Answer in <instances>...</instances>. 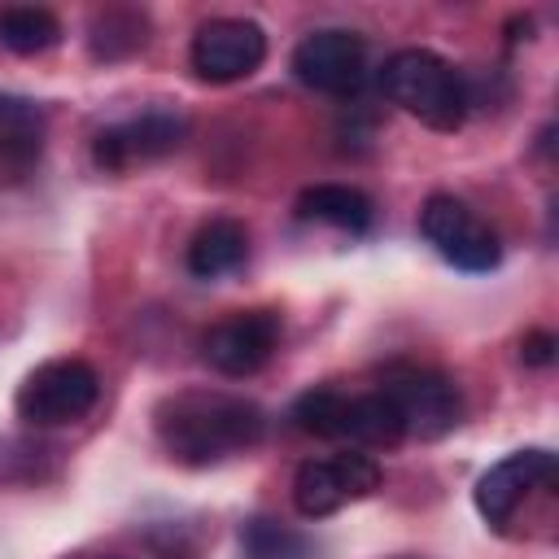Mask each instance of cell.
<instances>
[{
	"label": "cell",
	"mask_w": 559,
	"mask_h": 559,
	"mask_svg": "<svg viewBox=\"0 0 559 559\" xmlns=\"http://www.w3.org/2000/svg\"><path fill=\"white\" fill-rule=\"evenodd\" d=\"M293 74L323 96H354L367 83V39L341 26L310 31L293 48Z\"/></svg>",
	"instance_id": "obj_8"
},
{
	"label": "cell",
	"mask_w": 559,
	"mask_h": 559,
	"mask_svg": "<svg viewBox=\"0 0 559 559\" xmlns=\"http://www.w3.org/2000/svg\"><path fill=\"white\" fill-rule=\"evenodd\" d=\"M96 397H100V376L83 358H52L22 380L13 406L26 424L57 428L83 419L96 406Z\"/></svg>",
	"instance_id": "obj_4"
},
{
	"label": "cell",
	"mask_w": 559,
	"mask_h": 559,
	"mask_svg": "<svg viewBox=\"0 0 559 559\" xmlns=\"http://www.w3.org/2000/svg\"><path fill=\"white\" fill-rule=\"evenodd\" d=\"M188 61L205 83H236L249 79L266 61V31L249 17H210L197 26Z\"/></svg>",
	"instance_id": "obj_7"
},
{
	"label": "cell",
	"mask_w": 559,
	"mask_h": 559,
	"mask_svg": "<svg viewBox=\"0 0 559 559\" xmlns=\"http://www.w3.org/2000/svg\"><path fill=\"white\" fill-rule=\"evenodd\" d=\"M157 437L170 459L188 467L223 463L240 450H253L266 437V411L240 393L223 389H183L157 406Z\"/></svg>",
	"instance_id": "obj_1"
},
{
	"label": "cell",
	"mask_w": 559,
	"mask_h": 559,
	"mask_svg": "<svg viewBox=\"0 0 559 559\" xmlns=\"http://www.w3.org/2000/svg\"><path fill=\"white\" fill-rule=\"evenodd\" d=\"M559 476V463L550 450H515L507 459H498L480 480H476V511L502 528L520 507L524 498L533 493H546Z\"/></svg>",
	"instance_id": "obj_9"
},
{
	"label": "cell",
	"mask_w": 559,
	"mask_h": 559,
	"mask_svg": "<svg viewBox=\"0 0 559 559\" xmlns=\"http://www.w3.org/2000/svg\"><path fill=\"white\" fill-rule=\"evenodd\" d=\"M380 393L389 397V406L397 411L402 437H419V441H437L445 437L459 419H463V393L450 376L432 371V367H393L380 384Z\"/></svg>",
	"instance_id": "obj_3"
},
{
	"label": "cell",
	"mask_w": 559,
	"mask_h": 559,
	"mask_svg": "<svg viewBox=\"0 0 559 559\" xmlns=\"http://www.w3.org/2000/svg\"><path fill=\"white\" fill-rule=\"evenodd\" d=\"M380 87L397 109H406L411 118H419L432 131H459L472 109L467 79L445 57H437L428 48L393 52L380 70Z\"/></svg>",
	"instance_id": "obj_2"
},
{
	"label": "cell",
	"mask_w": 559,
	"mask_h": 559,
	"mask_svg": "<svg viewBox=\"0 0 559 559\" xmlns=\"http://www.w3.org/2000/svg\"><path fill=\"white\" fill-rule=\"evenodd\" d=\"M419 231L450 266H459L467 275H485L502 262V245H498L493 227L459 197H445V192L428 197L419 210Z\"/></svg>",
	"instance_id": "obj_5"
},
{
	"label": "cell",
	"mask_w": 559,
	"mask_h": 559,
	"mask_svg": "<svg viewBox=\"0 0 559 559\" xmlns=\"http://www.w3.org/2000/svg\"><path fill=\"white\" fill-rule=\"evenodd\" d=\"M245 253H249V231L236 218H210L188 240V271L197 280H218V275L236 271L245 262Z\"/></svg>",
	"instance_id": "obj_12"
},
{
	"label": "cell",
	"mask_w": 559,
	"mask_h": 559,
	"mask_svg": "<svg viewBox=\"0 0 559 559\" xmlns=\"http://www.w3.org/2000/svg\"><path fill=\"white\" fill-rule=\"evenodd\" d=\"M555 349H559V341H555L550 332H528V336L520 341V358H524L528 367H546V362H555Z\"/></svg>",
	"instance_id": "obj_20"
},
{
	"label": "cell",
	"mask_w": 559,
	"mask_h": 559,
	"mask_svg": "<svg viewBox=\"0 0 559 559\" xmlns=\"http://www.w3.org/2000/svg\"><path fill=\"white\" fill-rule=\"evenodd\" d=\"M275 345H280V314L275 310H245V314H231V319L214 323L201 341V354L214 371H223L231 380H245L258 367H266Z\"/></svg>",
	"instance_id": "obj_10"
},
{
	"label": "cell",
	"mask_w": 559,
	"mask_h": 559,
	"mask_svg": "<svg viewBox=\"0 0 559 559\" xmlns=\"http://www.w3.org/2000/svg\"><path fill=\"white\" fill-rule=\"evenodd\" d=\"M297 214L314 218V223H328L336 231L362 236L371 227V197L349 188V183H314L297 197Z\"/></svg>",
	"instance_id": "obj_14"
},
{
	"label": "cell",
	"mask_w": 559,
	"mask_h": 559,
	"mask_svg": "<svg viewBox=\"0 0 559 559\" xmlns=\"http://www.w3.org/2000/svg\"><path fill=\"white\" fill-rule=\"evenodd\" d=\"M183 135H188L183 118H175L166 109H148L140 118L105 127L92 144V157L105 170H131V166H144V162H157V157L175 153L183 144Z\"/></svg>",
	"instance_id": "obj_11"
},
{
	"label": "cell",
	"mask_w": 559,
	"mask_h": 559,
	"mask_svg": "<svg viewBox=\"0 0 559 559\" xmlns=\"http://www.w3.org/2000/svg\"><path fill=\"white\" fill-rule=\"evenodd\" d=\"M341 406H345V393H336V389H310V393H301V397L293 402L288 419H293V428H301V432H310V437L336 441Z\"/></svg>",
	"instance_id": "obj_19"
},
{
	"label": "cell",
	"mask_w": 559,
	"mask_h": 559,
	"mask_svg": "<svg viewBox=\"0 0 559 559\" xmlns=\"http://www.w3.org/2000/svg\"><path fill=\"white\" fill-rule=\"evenodd\" d=\"M148 44V22L144 13L135 9H109V13H96L92 22V52L114 61V57H127L135 48Z\"/></svg>",
	"instance_id": "obj_17"
},
{
	"label": "cell",
	"mask_w": 559,
	"mask_h": 559,
	"mask_svg": "<svg viewBox=\"0 0 559 559\" xmlns=\"http://www.w3.org/2000/svg\"><path fill=\"white\" fill-rule=\"evenodd\" d=\"M336 441H349L358 450H384V445H397L402 441V424H397V411L389 406V397L380 389L371 393H358V397H345L341 406V428H336Z\"/></svg>",
	"instance_id": "obj_13"
},
{
	"label": "cell",
	"mask_w": 559,
	"mask_h": 559,
	"mask_svg": "<svg viewBox=\"0 0 559 559\" xmlns=\"http://www.w3.org/2000/svg\"><path fill=\"white\" fill-rule=\"evenodd\" d=\"M240 550L245 559H310V542L297 528L266 520V515H253L240 528Z\"/></svg>",
	"instance_id": "obj_18"
},
{
	"label": "cell",
	"mask_w": 559,
	"mask_h": 559,
	"mask_svg": "<svg viewBox=\"0 0 559 559\" xmlns=\"http://www.w3.org/2000/svg\"><path fill=\"white\" fill-rule=\"evenodd\" d=\"M0 44L9 52H22V57L48 52L52 44H61V22L52 9H39V4L0 9Z\"/></svg>",
	"instance_id": "obj_15"
},
{
	"label": "cell",
	"mask_w": 559,
	"mask_h": 559,
	"mask_svg": "<svg viewBox=\"0 0 559 559\" xmlns=\"http://www.w3.org/2000/svg\"><path fill=\"white\" fill-rule=\"evenodd\" d=\"M380 489V463L362 450H345L332 459H306L293 476V507L306 520H323L345 502H358Z\"/></svg>",
	"instance_id": "obj_6"
},
{
	"label": "cell",
	"mask_w": 559,
	"mask_h": 559,
	"mask_svg": "<svg viewBox=\"0 0 559 559\" xmlns=\"http://www.w3.org/2000/svg\"><path fill=\"white\" fill-rule=\"evenodd\" d=\"M44 114L22 96H0V153L13 166H26L39 153Z\"/></svg>",
	"instance_id": "obj_16"
}]
</instances>
